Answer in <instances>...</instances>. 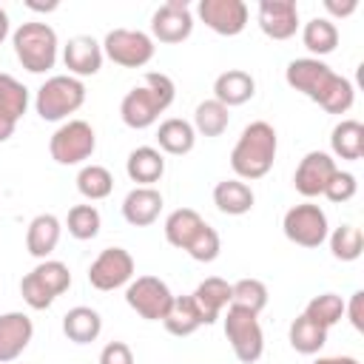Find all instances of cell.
<instances>
[{"label":"cell","instance_id":"40","mask_svg":"<svg viewBox=\"0 0 364 364\" xmlns=\"http://www.w3.org/2000/svg\"><path fill=\"white\" fill-rule=\"evenodd\" d=\"M219 250H222V239H219V233H216V228H210L208 222L196 230V236L188 242V247H185V253L193 259V262H213L216 256H219Z\"/></svg>","mask_w":364,"mask_h":364},{"label":"cell","instance_id":"5","mask_svg":"<svg viewBox=\"0 0 364 364\" xmlns=\"http://www.w3.org/2000/svg\"><path fill=\"white\" fill-rule=\"evenodd\" d=\"M222 318H225V336L233 347V355L242 364L259 361L264 353V333H262L259 316L250 310H242V307H228V313Z\"/></svg>","mask_w":364,"mask_h":364},{"label":"cell","instance_id":"36","mask_svg":"<svg viewBox=\"0 0 364 364\" xmlns=\"http://www.w3.org/2000/svg\"><path fill=\"white\" fill-rule=\"evenodd\" d=\"M304 316H307L310 321H316L318 327L330 330L333 324H338V321L344 318V301H341V296H336V293H318V296H313V299L307 301Z\"/></svg>","mask_w":364,"mask_h":364},{"label":"cell","instance_id":"13","mask_svg":"<svg viewBox=\"0 0 364 364\" xmlns=\"http://www.w3.org/2000/svg\"><path fill=\"white\" fill-rule=\"evenodd\" d=\"M191 31H193V14L185 0H168L151 17V34L159 43H168V46L182 43L191 37Z\"/></svg>","mask_w":364,"mask_h":364},{"label":"cell","instance_id":"30","mask_svg":"<svg viewBox=\"0 0 364 364\" xmlns=\"http://www.w3.org/2000/svg\"><path fill=\"white\" fill-rule=\"evenodd\" d=\"M287 338H290V347H293L296 353L313 355V353H318V350L327 344V330L318 327L316 321H310V318L301 313V316L293 318V324H290V330H287Z\"/></svg>","mask_w":364,"mask_h":364},{"label":"cell","instance_id":"43","mask_svg":"<svg viewBox=\"0 0 364 364\" xmlns=\"http://www.w3.org/2000/svg\"><path fill=\"white\" fill-rule=\"evenodd\" d=\"M100 364H134V350L125 341H108L100 353Z\"/></svg>","mask_w":364,"mask_h":364},{"label":"cell","instance_id":"29","mask_svg":"<svg viewBox=\"0 0 364 364\" xmlns=\"http://www.w3.org/2000/svg\"><path fill=\"white\" fill-rule=\"evenodd\" d=\"M202 225H205V219H202L193 208H176V210H171L168 219H165V239H168V245L185 250L188 242L196 236V230H199Z\"/></svg>","mask_w":364,"mask_h":364},{"label":"cell","instance_id":"26","mask_svg":"<svg viewBox=\"0 0 364 364\" xmlns=\"http://www.w3.org/2000/svg\"><path fill=\"white\" fill-rule=\"evenodd\" d=\"M330 148L338 159H361L364 156V125L358 119H341L330 134Z\"/></svg>","mask_w":364,"mask_h":364},{"label":"cell","instance_id":"7","mask_svg":"<svg viewBox=\"0 0 364 364\" xmlns=\"http://www.w3.org/2000/svg\"><path fill=\"white\" fill-rule=\"evenodd\" d=\"M94 148H97V134L85 119L63 122L48 139V154L57 165H80L94 154Z\"/></svg>","mask_w":364,"mask_h":364},{"label":"cell","instance_id":"44","mask_svg":"<svg viewBox=\"0 0 364 364\" xmlns=\"http://www.w3.org/2000/svg\"><path fill=\"white\" fill-rule=\"evenodd\" d=\"M344 316L350 318V324L361 333L364 330V293L361 290H355L353 296H350V304H344Z\"/></svg>","mask_w":364,"mask_h":364},{"label":"cell","instance_id":"32","mask_svg":"<svg viewBox=\"0 0 364 364\" xmlns=\"http://www.w3.org/2000/svg\"><path fill=\"white\" fill-rule=\"evenodd\" d=\"M28 276H31L51 299L63 296V293L71 287V270H68V264L60 262V259H43Z\"/></svg>","mask_w":364,"mask_h":364},{"label":"cell","instance_id":"47","mask_svg":"<svg viewBox=\"0 0 364 364\" xmlns=\"http://www.w3.org/2000/svg\"><path fill=\"white\" fill-rule=\"evenodd\" d=\"M313 364H358V358H353V355H324V358H316Z\"/></svg>","mask_w":364,"mask_h":364},{"label":"cell","instance_id":"20","mask_svg":"<svg viewBox=\"0 0 364 364\" xmlns=\"http://www.w3.org/2000/svg\"><path fill=\"white\" fill-rule=\"evenodd\" d=\"M162 210V193L156 188H134L122 199V219L134 228H148L159 219Z\"/></svg>","mask_w":364,"mask_h":364},{"label":"cell","instance_id":"15","mask_svg":"<svg viewBox=\"0 0 364 364\" xmlns=\"http://www.w3.org/2000/svg\"><path fill=\"white\" fill-rule=\"evenodd\" d=\"M256 20L270 40H290L299 31V6L296 0H262Z\"/></svg>","mask_w":364,"mask_h":364},{"label":"cell","instance_id":"41","mask_svg":"<svg viewBox=\"0 0 364 364\" xmlns=\"http://www.w3.org/2000/svg\"><path fill=\"white\" fill-rule=\"evenodd\" d=\"M355 191H358L355 176H353L350 171H336L333 179H330V185H327V191H324V196H327L330 202L341 205V202H350V199L355 196Z\"/></svg>","mask_w":364,"mask_h":364},{"label":"cell","instance_id":"3","mask_svg":"<svg viewBox=\"0 0 364 364\" xmlns=\"http://www.w3.org/2000/svg\"><path fill=\"white\" fill-rule=\"evenodd\" d=\"M14 54L28 74H46L57 63V31L48 23H23L11 34Z\"/></svg>","mask_w":364,"mask_h":364},{"label":"cell","instance_id":"46","mask_svg":"<svg viewBox=\"0 0 364 364\" xmlns=\"http://www.w3.org/2000/svg\"><path fill=\"white\" fill-rule=\"evenodd\" d=\"M14 128H17V122L11 119V117H6V114H0V142H6L11 134H14Z\"/></svg>","mask_w":364,"mask_h":364},{"label":"cell","instance_id":"12","mask_svg":"<svg viewBox=\"0 0 364 364\" xmlns=\"http://www.w3.org/2000/svg\"><path fill=\"white\" fill-rule=\"evenodd\" d=\"M336 159L324 151H310L301 156L296 173H293V188L304 196V199H313V196H324L333 173H336Z\"/></svg>","mask_w":364,"mask_h":364},{"label":"cell","instance_id":"25","mask_svg":"<svg viewBox=\"0 0 364 364\" xmlns=\"http://www.w3.org/2000/svg\"><path fill=\"white\" fill-rule=\"evenodd\" d=\"M253 202H256L253 188H250L247 182H242V179H222V182H216V188H213V205H216L222 213H228V216H242V213H247V210L253 208Z\"/></svg>","mask_w":364,"mask_h":364},{"label":"cell","instance_id":"39","mask_svg":"<svg viewBox=\"0 0 364 364\" xmlns=\"http://www.w3.org/2000/svg\"><path fill=\"white\" fill-rule=\"evenodd\" d=\"M100 225H102V219H100V210H97L94 205H74V208L68 210V216H65L68 233H71L74 239H80V242L94 239V236L100 233Z\"/></svg>","mask_w":364,"mask_h":364},{"label":"cell","instance_id":"1","mask_svg":"<svg viewBox=\"0 0 364 364\" xmlns=\"http://www.w3.org/2000/svg\"><path fill=\"white\" fill-rule=\"evenodd\" d=\"M173 97H176L173 80H171L168 74H162V71H148V74L142 77V82L134 85V88L122 97V102H119V117H122V122H125L128 128H134V131L151 128V125L159 119V114L171 108Z\"/></svg>","mask_w":364,"mask_h":364},{"label":"cell","instance_id":"24","mask_svg":"<svg viewBox=\"0 0 364 364\" xmlns=\"http://www.w3.org/2000/svg\"><path fill=\"white\" fill-rule=\"evenodd\" d=\"M63 333L68 341L74 344H91L100 338L102 333V318L94 307H85V304H77L71 307L65 316H63Z\"/></svg>","mask_w":364,"mask_h":364},{"label":"cell","instance_id":"42","mask_svg":"<svg viewBox=\"0 0 364 364\" xmlns=\"http://www.w3.org/2000/svg\"><path fill=\"white\" fill-rule=\"evenodd\" d=\"M20 296H23V301H26L31 310H48V307L54 304V299H51L28 273L20 279Z\"/></svg>","mask_w":364,"mask_h":364},{"label":"cell","instance_id":"8","mask_svg":"<svg viewBox=\"0 0 364 364\" xmlns=\"http://www.w3.org/2000/svg\"><path fill=\"white\" fill-rule=\"evenodd\" d=\"M282 230L284 236L299 245V247H318L327 242V233H330V225H327V213L313 205V202H301V205H293L284 219H282Z\"/></svg>","mask_w":364,"mask_h":364},{"label":"cell","instance_id":"2","mask_svg":"<svg viewBox=\"0 0 364 364\" xmlns=\"http://www.w3.org/2000/svg\"><path fill=\"white\" fill-rule=\"evenodd\" d=\"M276 151H279V136L270 122L256 119V122L245 125L230 151V168H233L236 179L253 182V179L267 176L276 162Z\"/></svg>","mask_w":364,"mask_h":364},{"label":"cell","instance_id":"38","mask_svg":"<svg viewBox=\"0 0 364 364\" xmlns=\"http://www.w3.org/2000/svg\"><path fill=\"white\" fill-rule=\"evenodd\" d=\"M327 239H330V250L338 262H355L364 250V236L355 225H341L333 233H327Z\"/></svg>","mask_w":364,"mask_h":364},{"label":"cell","instance_id":"18","mask_svg":"<svg viewBox=\"0 0 364 364\" xmlns=\"http://www.w3.org/2000/svg\"><path fill=\"white\" fill-rule=\"evenodd\" d=\"M125 173L131 182H136V188H154V182L162 179L165 173V156L159 148L154 145H139L128 154L125 159Z\"/></svg>","mask_w":364,"mask_h":364},{"label":"cell","instance_id":"27","mask_svg":"<svg viewBox=\"0 0 364 364\" xmlns=\"http://www.w3.org/2000/svg\"><path fill=\"white\" fill-rule=\"evenodd\" d=\"M162 324H165V330L171 336L185 338V336H191V333H196L202 327V316H199V310H196L191 296H173L171 310L165 313Z\"/></svg>","mask_w":364,"mask_h":364},{"label":"cell","instance_id":"21","mask_svg":"<svg viewBox=\"0 0 364 364\" xmlns=\"http://www.w3.org/2000/svg\"><path fill=\"white\" fill-rule=\"evenodd\" d=\"M253 94H256V80L242 68H228L213 80V100L222 102L225 108L245 105L247 100H253Z\"/></svg>","mask_w":364,"mask_h":364},{"label":"cell","instance_id":"48","mask_svg":"<svg viewBox=\"0 0 364 364\" xmlns=\"http://www.w3.org/2000/svg\"><path fill=\"white\" fill-rule=\"evenodd\" d=\"M9 37V14H6V9H0V43Z\"/></svg>","mask_w":364,"mask_h":364},{"label":"cell","instance_id":"31","mask_svg":"<svg viewBox=\"0 0 364 364\" xmlns=\"http://www.w3.org/2000/svg\"><path fill=\"white\" fill-rule=\"evenodd\" d=\"M191 125L202 136H222L228 131V125H230V111L216 100H205V102L196 105Z\"/></svg>","mask_w":364,"mask_h":364},{"label":"cell","instance_id":"16","mask_svg":"<svg viewBox=\"0 0 364 364\" xmlns=\"http://www.w3.org/2000/svg\"><path fill=\"white\" fill-rule=\"evenodd\" d=\"M102 46L94 40V37H88V34H77V37H71L68 43H65V48H63V63H65V68H68V74L71 77H94L100 68H102Z\"/></svg>","mask_w":364,"mask_h":364},{"label":"cell","instance_id":"14","mask_svg":"<svg viewBox=\"0 0 364 364\" xmlns=\"http://www.w3.org/2000/svg\"><path fill=\"white\" fill-rule=\"evenodd\" d=\"M333 74H336V71H333L327 63L316 60V57H299V60H290L287 68H284V80H287V85H290L293 91L304 94V97L313 100V102L321 97V91H324V85L330 82Z\"/></svg>","mask_w":364,"mask_h":364},{"label":"cell","instance_id":"17","mask_svg":"<svg viewBox=\"0 0 364 364\" xmlns=\"http://www.w3.org/2000/svg\"><path fill=\"white\" fill-rule=\"evenodd\" d=\"M34 324L26 313L11 310L0 316V364H9L23 355V350L31 344Z\"/></svg>","mask_w":364,"mask_h":364},{"label":"cell","instance_id":"34","mask_svg":"<svg viewBox=\"0 0 364 364\" xmlns=\"http://www.w3.org/2000/svg\"><path fill=\"white\" fill-rule=\"evenodd\" d=\"M353 100H355L353 82H350L347 77H341V74H333L316 102H318L327 114H347V111L353 108Z\"/></svg>","mask_w":364,"mask_h":364},{"label":"cell","instance_id":"19","mask_svg":"<svg viewBox=\"0 0 364 364\" xmlns=\"http://www.w3.org/2000/svg\"><path fill=\"white\" fill-rule=\"evenodd\" d=\"M191 299L202 316V324H213L216 318H222V310L230 307V284L219 276H208L205 282L196 284Z\"/></svg>","mask_w":364,"mask_h":364},{"label":"cell","instance_id":"35","mask_svg":"<svg viewBox=\"0 0 364 364\" xmlns=\"http://www.w3.org/2000/svg\"><path fill=\"white\" fill-rule=\"evenodd\" d=\"M230 307H242L250 313H262L267 307V287L259 279H239L230 284Z\"/></svg>","mask_w":364,"mask_h":364},{"label":"cell","instance_id":"33","mask_svg":"<svg viewBox=\"0 0 364 364\" xmlns=\"http://www.w3.org/2000/svg\"><path fill=\"white\" fill-rule=\"evenodd\" d=\"M77 191L88 199V202H100L105 196H111L114 191V176L108 168L102 165H82L77 173Z\"/></svg>","mask_w":364,"mask_h":364},{"label":"cell","instance_id":"37","mask_svg":"<svg viewBox=\"0 0 364 364\" xmlns=\"http://www.w3.org/2000/svg\"><path fill=\"white\" fill-rule=\"evenodd\" d=\"M26 108H28V88L11 74H0V114L20 122Z\"/></svg>","mask_w":364,"mask_h":364},{"label":"cell","instance_id":"6","mask_svg":"<svg viewBox=\"0 0 364 364\" xmlns=\"http://www.w3.org/2000/svg\"><path fill=\"white\" fill-rule=\"evenodd\" d=\"M102 54L122 68H142L154 60V37L139 28H111L100 43Z\"/></svg>","mask_w":364,"mask_h":364},{"label":"cell","instance_id":"10","mask_svg":"<svg viewBox=\"0 0 364 364\" xmlns=\"http://www.w3.org/2000/svg\"><path fill=\"white\" fill-rule=\"evenodd\" d=\"M134 256L125 247H105L88 267V284L108 293L134 279Z\"/></svg>","mask_w":364,"mask_h":364},{"label":"cell","instance_id":"23","mask_svg":"<svg viewBox=\"0 0 364 364\" xmlns=\"http://www.w3.org/2000/svg\"><path fill=\"white\" fill-rule=\"evenodd\" d=\"M156 145L162 154H171V156H185L193 151L196 145V131L188 119H179V117H168L159 122L156 128Z\"/></svg>","mask_w":364,"mask_h":364},{"label":"cell","instance_id":"45","mask_svg":"<svg viewBox=\"0 0 364 364\" xmlns=\"http://www.w3.org/2000/svg\"><path fill=\"white\" fill-rule=\"evenodd\" d=\"M324 9H327L333 17H350V14L358 9V3H355V0H344V3H338V0H324Z\"/></svg>","mask_w":364,"mask_h":364},{"label":"cell","instance_id":"22","mask_svg":"<svg viewBox=\"0 0 364 364\" xmlns=\"http://www.w3.org/2000/svg\"><path fill=\"white\" fill-rule=\"evenodd\" d=\"M60 233H63V225L54 213H37L28 228H26V250L34 256V259H48L60 242Z\"/></svg>","mask_w":364,"mask_h":364},{"label":"cell","instance_id":"4","mask_svg":"<svg viewBox=\"0 0 364 364\" xmlns=\"http://www.w3.org/2000/svg\"><path fill=\"white\" fill-rule=\"evenodd\" d=\"M85 102V85L82 80L71 77V74H54L48 77L34 97V108L40 114V119L46 122H60L68 114L80 111Z\"/></svg>","mask_w":364,"mask_h":364},{"label":"cell","instance_id":"11","mask_svg":"<svg viewBox=\"0 0 364 364\" xmlns=\"http://www.w3.org/2000/svg\"><path fill=\"white\" fill-rule=\"evenodd\" d=\"M196 14L210 31H216L222 37H236L247 26L245 0H199Z\"/></svg>","mask_w":364,"mask_h":364},{"label":"cell","instance_id":"9","mask_svg":"<svg viewBox=\"0 0 364 364\" xmlns=\"http://www.w3.org/2000/svg\"><path fill=\"white\" fill-rule=\"evenodd\" d=\"M125 301L145 321H162L165 313L171 310L173 293L159 276H136L125 287Z\"/></svg>","mask_w":364,"mask_h":364},{"label":"cell","instance_id":"28","mask_svg":"<svg viewBox=\"0 0 364 364\" xmlns=\"http://www.w3.org/2000/svg\"><path fill=\"white\" fill-rule=\"evenodd\" d=\"M301 43L318 60V57L336 51V46H338V28H336V23L330 17H313L301 28Z\"/></svg>","mask_w":364,"mask_h":364}]
</instances>
